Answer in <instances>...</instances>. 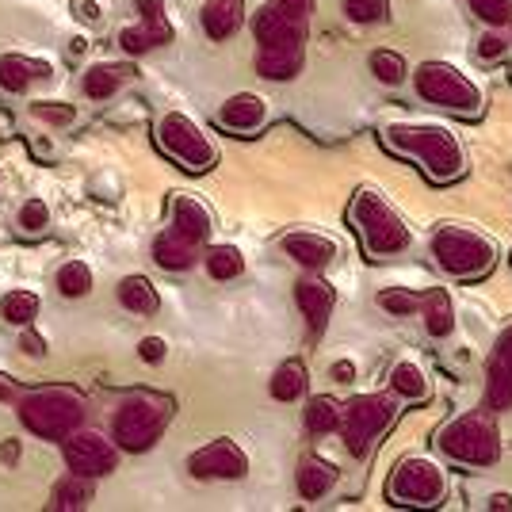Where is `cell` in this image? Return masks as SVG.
<instances>
[{"mask_svg":"<svg viewBox=\"0 0 512 512\" xmlns=\"http://www.w3.org/2000/svg\"><path fill=\"white\" fill-rule=\"evenodd\" d=\"M310 12L314 0H272L256 12L253 35L260 43L256 73L268 81H291L299 77L306 35H310Z\"/></svg>","mask_w":512,"mask_h":512,"instance_id":"6da1fadb","label":"cell"},{"mask_svg":"<svg viewBox=\"0 0 512 512\" xmlns=\"http://www.w3.org/2000/svg\"><path fill=\"white\" fill-rule=\"evenodd\" d=\"M383 142L394 153L413 157L432 184L459 180L467 169L463 142L448 127H436V123H394V127L383 130Z\"/></svg>","mask_w":512,"mask_h":512,"instance_id":"7a4b0ae2","label":"cell"},{"mask_svg":"<svg viewBox=\"0 0 512 512\" xmlns=\"http://www.w3.org/2000/svg\"><path fill=\"white\" fill-rule=\"evenodd\" d=\"M436 448L448 463H459V467H493L501 459V432L493 413L470 409L448 421V428L436 436Z\"/></svg>","mask_w":512,"mask_h":512,"instance_id":"3957f363","label":"cell"},{"mask_svg":"<svg viewBox=\"0 0 512 512\" xmlns=\"http://www.w3.org/2000/svg\"><path fill=\"white\" fill-rule=\"evenodd\" d=\"M348 218H352V226H356L367 256H375V260L406 253L409 245H413V234H409V226L402 222V214L394 211L383 195L356 192L352 207H348Z\"/></svg>","mask_w":512,"mask_h":512,"instance_id":"277c9868","label":"cell"},{"mask_svg":"<svg viewBox=\"0 0 512 512\" xmlns=\"http://www.w3.org/2000/svg\"><path fill=\"white\" fill-rule=\"evenodd\" d=\"M432 256L436 268L451 279H478L486 276L497 260V249L486 234L467 230V226H440L432 234Z\"/></svg>","mask_w":512,"mask_h":512,"instance_id":"5b68a950","label":"cell"},{"mask_svg":"<svg viewBox=\"0 0 512 512\" xmlns=\"http://www.w3.org/2000/svg\"><path fill=\"white\" fill-rule=\"evenodd\" d=\"M20 421L43 440H65L85 421V398L73 390H39L20 402Z\"/></svg>","mask_w":512,"mask_h":512,"instance_id":"8992f818","label":"cell"},{"mask_svg":"<svg viewBox=\"0 0 512 512\" xmlns=\"http://www.w3.org/2000/svg\"><path fill=\"white\" fill-rule=\"evenodd\" d=\"M417 96L425 104L448 107L455 115H478L482 111V88L470 81L463 69H455L448 62H425L413 73Z\"/></svg>","mask_w":512,"mask_h":512,"instance_id":"52a82bcc","label":"cell"},{"mask_svg":"<svg viewBox=\"0 0 512 512\" xmlns=\"http://www.w3.org/2000/svg\"><path fill=\"white\" fill-rule=\"evenodd\" d=\"M398 417V394H356L348 406H344V421H341V436L348 455H367L371 444L383 436L386 428L394 425Z\"/></svg>","mask_w":512,"mask_h":512,"instance_id":"ba28073f","label":"cell"},{"mask_svg":"<svg viewBox=\"0 0 512 512\" xmlns=\"http://www.w3.org/2000/svg\"><path fill=\"white\" fill-rule=\"evenodd\" d=\"M444 493H448L444 470L436 467L432 459H421V455L402 459L398 470L390 474V482H386V497L394 505H406V509H432V505L444 501Z\"/></svg>","mask_w":512,"mask_h":512,"instance_id":"9c48e42d","label":"cell"},{"mask_svg":"<svg viewBox=\"0 0 512 512\" xmlns=\"http://www.w3.org/2000/svg\"><path fill=\"white\" fill-rule=\"evenodd\" d=\"M165 421H169V402H161L153 394H134L127 406L115 413L111 440L123 451H150Z\"/></svg>","mask_w":512,"mask_h":512,"instance_id":"30bf717a","label":"cell"},{"mask_svg":"<svg viewBox=\"0 0 512 512\" xmlns=\"http://www.w3.org/2000/svg\"><path fill=\"white\" fill-rule=\"evenodd\" d=\"M157 142L161 150L176 157L188 172H207L218 165V150L211 146V138L195 127L188 115L180 111H169L161 123H157Z\"/></svg>","mask_w":512,"mask_h":512,"instance_id":"8fae6325","label":"cell"},{"mask_svg":"<svg viewBox=\"0 0 512 512\" xmlns=\"http://www.w3.org/2000/svg\"><path fill=\"white\" fill-rule=\"evenodd\" d=\"M65 463L73 474L104 478L119 467V444L104 440L100 432H73V436H65Z\"/></svg>","mask_w":512,"mask_h":512,"instance_id":"7c38bea8","label":"cell"},{"mask_svg":"<svg viewBox=\"0 0 512 512\" xmlns=\"http://www.w3.org/2000/svg\"><path fill=\"white\" fill-rule=\"evenodd\" d=\"M188 470L195 478H222V482H237L249 474V459L237 448L234 440H214L207 448H199L188 459Z\"/></svg>","mask_w":512,"mask_h":512,"instance_id":"4fadbf2b","label":"cell"},{"mask_svg":"<svg viewBox=\"0 0 512 512\" xmlns=\"http://www.w3.org/2000/svg\"><path fill=\"white\" fill-rule=\"evenodd\" d=\"M138 12H142V27H127L119 35V46L127 54H150L157 46L172 43V27L165 20V0H134Z\"/></svg>","mask_w":512,"mask_h":512,"instance_id":"5bb4252c","label":"cell"},{"mask_svg":"<svg viewBox=\"0 0 512 512\" xmlns=\"http://www.w3.org/2000/svg\"><path fill=\"white\" fill-rule=\"evenodd\" d=\"M486 409H512V325L497 337L486 363Z\"/></svg>","mask_w":512,"mask_h":512,"instance_id":"9a60e30c","label":"cell"},{"mask_svg":"<svg viewBox=\"0 0 512 512\" xmlns=\"http://www.w3.org/2000/svg\"><path fill=\"white\" fill-rule=\"evenodd\" d=\"M295 302H299L302 318L310 325V333L318 337L325 333V325L333 318V306H337V291L325 283V279H302L295 283Z\"/></svg>","mask_w":512,"mask_h":512,"instance_id":"2e32d148","label":"cell"},{"mask_svg":"<svg viewBox=\"0 0 512 512\" xmlns=\"http://www.w3.org/2000/svg\"><path fill=\"white\" fill-rule=\"evenodd\" d=\"M283 253L291 256L295 264L310 268V272H321L333 256H337V245L321 234H287L283 237Z\"/></svg>","mask_w":512,"mask_h":512,"instance_id":"e0dca14e","label":"cell"},{"mask_svg":"<svg viewBox=\"0 0 512 512\" xmlns=\"http://www.w3.org/2000/svg\"><path fill=\"white\" fill-rule=\"evenodd\" d=\"M172 230L184 234L188 241H195V245H203L211 237V214L192 195H176L172 199Z\"/></svg>","mask_w":512,"mask_h":512,"instance_id":"ac0fdd59","label":"cell"},{"mask_svg":"<svg viewBox=\"0 0 512 512\" xmlns=\"http://www.w3.org/2000/svg\"><path fill=\"white\" fill-rule=\"evenodd\" d=\"M222 127H230V130H256L264 119H268V104L256 96V92H237V96H230L226 104H222Z\"/></svg>","mask_w":512,"mask_h":512,"instance_id":"d6986e66","label":"cell"},{"mask_svg":"<svg viewBox=\"0 0 512 512\" xmlns=\"http://www.w3.org/2000/svg\"><path fill=\"white\" fill-rule=\"evenodd\" d=\"M337 482H341V470L333 467L329 459H318V455L302 459V467H299V497L302 501H321L325 493H333Z\"/></svg>","mask_w":512,"mask_h":512,"instance_id":"ffe728a7","label":"cell"},{"mask_svg":"<svg viewBox=\"0 0 512 512\" xmlns=\"http://www.w3.org/2000/svg\"><path fill=\"white\" fill-rule=\"evenodd\" d=\"M241 20H245V0H207L203 4V31L218 43L237 35Z\"/></svg>","mask_w":512,"mask_h":512,"instance_id":"44dd1931","label":"cell"},{"mask_svg":"<svg viewBox=\"0 0 512 512\" xmlns=\"http://www.w3.org/2000/svg\"><path fill=\"white\" fill-rule=\"evenodd\" d=\"M46 77H50L46 62H31V58H20V54H4L0 58V88L4 92H27L35 81H46Z\"/></svg>","mask_w":512,"mask_h":512,"instance_id":"7402d4cb","label":"cell"},{"mask_svg":"<svg viewBox=\"0 0 512 512\" xmlns=\"http://www.w3.org/2000/svg\"><path fill=\"white\" fill-rule=\"evenodd\" d=\"M195 249H199L195 241L169 230V234H161L153 241V260H157L161 268H169V272H184V268L195 264Z\"/></svg>","mask_w":512,"mask_h":512,"instance_id":"603a6c76","label":"cell"},{"mask_svg":"<svg viewBox=\"0 0 512 512\" xmlns=\"http://www.w3.org/2000/svg\"><path fill=\"white\" fill-rule=\"evenodd\" d=\"M390 390H394L402 402H428V394H432L428 375L413 360H398L390 367Z\"/></svg>","mask_w":512,"mask_h":512,"instance_id":"cb8c5ba5","label":"cell"},{"mask_svg":"<svg viewBox=\"0 0 512 512\" xmlns=\"http://www.w3.org/2000/svg\"><path fill=\"white\" fill-rule=\"evenodd\" d=\"M130 77H134L130 65H119V62L92 65V69L85 73V96H92V100H107V96H115L119 88L127 85Z\"/></svg>","mask_w":512,"mask_h":512,"instance_id":"d4e9b609","label":"cell"},{"mask_svg":"<svg viewBox=\"0 0 512 512\" xmlns=\"http://www.w3.org/2000/svg\"><path fill=\"white\" fill-rule=\"evenodd\" d=\"M421 318H425V329L428 337H451V329H455V306H451L448 291H428L421 295Z\"/></svg>","mask_w":512,"mask_h":512,"instance_id":"484cf974","label":"cell"},{"mask_svg":"<svg viewBox=\"0 0 512 512\" xmlns=\"http://www.w3.org/2000/svg\"><path fill=\"white\" fill-rule=\"evenodd\" d=\"M119 302L130 314H157L161 310V295L146 276H127L119 283Z\"/></svg>","mask_w":512,"mask_h":512,"instance_id":"4316f807","label":"cell"},{"mask_svg":"<svg viewBox=\"0 0 512 512\" xmlns=\"http://www.w3.org/2000/svg\"><path fill=\"white\" fill-rule=\"evenodd\" d=\"M306 386H310V379H306V363L302 360H287L276 367V375H272V398L276 402H299L302 394H306Z\"/></svg>","mask_w":512,"mask_h":512,"instance_id":"83f0119b","label":"cell"},{"mask_svg":"<svg viewBox=\"0 0 512 512\" xmlns=\"http://www.w3.org/2000/svg\"><path fill=\"white\" fill-rule=\"evenodd\" d=\"M344 421V406L337 398H329V394H318V398H310L306 402V428L314 432V436H329V432H337Z\"/></svg>","mask_w":512,"mask_h":512,"instance_id":"f1b7e54d","label":"cell"},{"mask_svg":"<svg viewBox=\"0 0 512 512\" xmlns=\"http://www.w3.org/2000/svg\"><path fill=\"white\" fill-rule=\"evenodd\" d=\"M92 501V478L85 474H69L54 486V497H50V509H85Z\"/></svg>","mask_w":512,"mask_h":512,"instance_id":"f546056e","label":"cell"},{"mask_svg":"<svg viewBox=\"0 0 512 512\" xmlns=\"http://www.w3.org/2000/svg\"><path fill=\"white\" fill-rule=\"evenodd\" d=\"M371 73H375L379 85L398 88L409 77V65L398 50H375V54H371Z\"/></svg>","mask_w":512,"mask_h":512,"instance_id":"4dcf8cb0","label":"cell"},{"mask_svg":"<svg viewBox=\"0 0 512 512\" xmlns=\"http://www.w3.org/2000/svg\"><path fill=\"white\" fill-rule=\"evenodd\" d=\"M203 260H207V272H211L214 279H237L245 272V256H241V249H234V245H211Z\"/></svg>","mask_w":512,"mask_h":512,"instance_id":"1f68e13d","label":"cell"},{"mask_svg":"<svg viewBox=\"0 0 512 512\" xmlns=\"http://www.w3.org/2000/svg\"><path fill=\"white\" fill-rule=\"evenodd\" d=\"M0 314H4V321H12V325H31L35 314H39V295L12 291V295H4V302H0Z\"/></svg>","mask_w":512,"mask_h":512,"instance_id":"d6a6232c","label":"cell"},{"mask_svg":"<svg viewBox=\"0 0 512 512\" xmlns=\"http://www.w3.org/2000/svg\"><path fill=\"white\" fill-rule=\"evenodd\" d=\"M58 291H62L65 299H85L88 291H92V272H88L81 260L65 264L62 272H58Z\"/></svg>","mask_w":512,"mask_h":512,"instance_id":"836d02e7","label":"cell"},{"mask_svg":"<svg viewBox=\"0 0 512 512\" xmlns=\"http://www.w3.org/2000/svg\"><path fill=\"white\" fill-rule=\"evenodd\" d=\"M344 16L352 23H383L390 20V0H341Z\"/></svg>","mask_w":512,"mask_h":512,"instance_id":"e575fe53","label":"cell"},{"mask_svg":"<svg viewBox=\"0 0 512 512\" xmlns=\"http://www.w3.org/2000/svg\"><path fill=\"white\" fill-rule=\"evenodd\" d=\"M379 306L394 318H409L421 310V295H413L406 287H386V291H379Z\"/></svg>","mask_w":512,"mask_h":512,"instance_id":"d590c367","label":"cell"},{"mask_svg":"<svg viewBox=\"0 0 512 512\" xmlns=\"http://www.w3.org/2000/svg\"><path fill=\"white\" fill-rule=\"evenodd\" d=\"M467 4L486 27H509L512 23V0H467Z\"/></svg>","mask_w":512,"mask_h":512,"instance_id":"8d00e7d4","label":"cell"},{"mask_svg":"<svg viewBox=\"0 0 512 512\" xmlns=\"http://www.w3.org/2000/svg\"><path fill=\"white\" fill-rule=\"evenodd\" d=\"M31 115L43 119V123H58V127H65V123L77 119L73 104H58V100H39V104H31Z\"/></svg>","mask_w":512,"mask_h":512,"instance_id":"74e56055","label":"cell"},{"mask_svg":"<svg viewBox=\"0 0 512 512\" xmlns=\"http://www.w3.org/2000/svg\"><path fill=\"white\" fill-rule=\"evenodd\" d=\"M20 226L27 234H43L46 226H50V211H46L43 199H27L20 207Z\"/></svg>","mask_w":512,"mask_h":512,"instance_id":"f35d334b","label":"cell"},{"mask_svg":"<svg viewBox=\"0 0 512 512\" xmlns=\"http://www.w3.org/2000/svg\"><path fill=\"white\" fill-rule=\"evenodd\" d=\"M505 50H509V39H501V35H497V27H490V31L478 39V58H482V62H497V58H505Z\"/></svg>","mask_w":512,"mask_h":512,"instance_id":"ab89813d","label":"cell"},{"mask_svg":"<svg viewBox=\"0 0 512 512\" xmlns=\"http://www.w3.org/2000/svg\"><path fill=\"white\" fill-rule=\"evenodd\" d=\"M165 352H169V344L161 341V337H146V341L138 344V356L146 363H161L165 360Z\"/></svg>","mask_w":512,"mask_h":512,"instance_id":"60d3db41","label":"cell"},{"mask_svg":"<svg viewBox=\"0 0 512 512\" xmlns=\"http://www.w3.org/2000/svg\"><path fill=\"white\" fill-rule=\"evenodd\" d=\"M20 348L27 352V356H46V341L39 337V333H23Z\"/></svg>","mask_w":512,"mask_h":512,"instance_id":"b9f144b4","label":"cell"},{"mask_svg":"<svg viewBox=\"0 0 512 512\" xmlns=\"http://www.w3.org/2000/svg\"><path fill=\"white\" fill-rule=\"evenodd\" d=\"M333 379H337V383H352V379H356V367L348 360H337L333 363Z\"/></svg>","mask_w":512,"mask_h":512,"instance_id":"7bdbcfd3","label":"cell"},{"mask_svg":"<svg viewBox=\"0 0 512 512\" xmlns=\"http://www.w3.org/2000/svg\"><path fill=\"white\" fill-rule=\"evenodd\" d=\"M486 509H493V512L512 509V493H493L490 501H486Z\"/></svg>","mask_w":512,"mask_h":512,"instance_id":"ee69618b","label":"cell"},{"mask_svg":"<svg viewBox=\"0 0 512 512\" xmlns=\"http://www.w3.org/2000/svg\"><path fill=\"white\" fill-rule=\"evenodd\" d=\"M0 459H4V463H16V459H20V444H16V440L0 444Z\"/></svg>","mask_w":512,"mask_h":512,"instance_id":"f6af8a7d","label":"cell"},{"mask_svg":"<svg viewBox=\"0 0 512 512\" xmlns=\"http://www.w3.org/2000/svg\"><path fill=\"white\" fill-rule=\"evenodd\" d=\"M12 398H16V386L0 375V402H12Z\"/></svg>","mask_w":512,"mask_h":512,"instance_id":"bcb514c9","label":"cell"},{"mask_svg":"<svg viewBox=\"0 0 512 512\" xmlns=\"http://www.w3.org/2000/svg\"><path fill=\"white\" fill-rule=\"evenodd\" d=\"M81 16H85V20H100V8H96L92 0H85V4H81Z\"/></svg>","mask_w":512,"mask_h":512,"instance_id":"7dc6e473","label":"cell"}]
</instances>
